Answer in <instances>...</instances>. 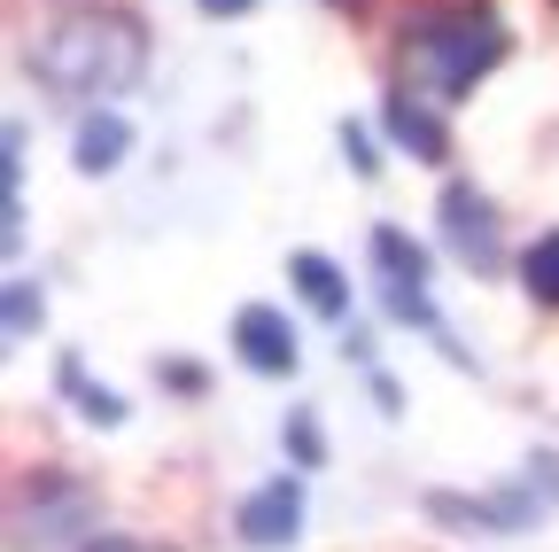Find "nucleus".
Here are the masks:
<instances>
[{"label":"nucleus","mask_w":559,"mask_h":552,"mask_svg":"<svg viewBox=\"0 0 559 552\" xmlns=\"http://www.w3.org/2000/svg\"><path fill=\"white\" fill-rule=\"evenodd\" d=\"M140 71H148V32H140V16L124 9H86L55 24L39 47H32V79L62 102H86V94H124L140 86Z\"/></svg>","instance_id":"nucleus-1"},{"label":"nucleus","mask_w":559,"mask_h":552,"mask_svg":"<svg viewBox=\"0 0 559 552\" xmlns=\"http://www.w3.org/2000/svg\"><path fill=\"white\" fill-rule=\"evenodd\" d=\"M506 47L513 39L498 24V9H481V0H443V9H419L404 24V71L436 102H466L506 62Z\"/></svg>","instance_id":"nucleus-2"},{"label":"nucleus","mask_w":559,"mask_h":552,"mask_svg":"<svg viewBox=\"0 0 559 552\" xmlns=\"http://www.w3.org/2000/svg\"><path fill=\"white\" fill-rule=\"evenodd\" d=\"M94 521V498H86V482H62V474H47V482H32V491L16 498V552H55V544H70Z\"/></svg>","instance_id":"nucleus-3"},{"label":"nucleus","mask_w":559,"mask_h":552,"mask_svg":"<svg viewBox=\"0 0 559 552\" xmlns=\"http://www.w3.org/2000/svg\"><path fill=\"white\" fill-rule=\"evenodd\" d=\"M443 242H451V257L466 272H498L506 265V234H498V211H489L481 187H466V179L443 187Z\"/></svg>","instance_id":"nucleus-4"},{"label":"nucleus","mask_w":559,"mask_h":552,"mask_svg":"<svg viewBox=\"0 0 559 552\" xmlns=\"http://www.w3.org/2000/svg\"><path fill=\"white\" fill-rule=\"evenodd\" d=\"M428 514L443 529H528V521H544V491H536V482H513V491H489V498L428 491Z\"/></svg>","instance_id":"nucleus-5"},{"label":"nucleus","mask_w":559,"mask_h":552,"mask_svg":"<svg viewBox=\"0 0 559 552\" xmlns=\"http://www.w3.org/2000/svg\"><path fill=\"white\" fill-rule=\"evenodd\" d=\"M234 351H241V366L264 374V381H288V374L304 366L296 334H288V312H272V304H241V312H234Z\"/></svg>","instance_id":"nucleus-6"},{"label":"nucleus","mask_w":559,"mask_h":552,"mask_svg":"<svg viewBox=\"0 0 559 552\" xmlns=\"http://www.w3.org/2000/svg\"><path fill=\"white\" fill-rule=\"evenodd\" d=\"M234 529H241V544H257V552L296 544V537H304V491H296L288 474L257 482V491L241 498V514H234Z\"/></svg>","instance_id":"nucleus-7"},{"label":"nucleus","mask_w":559,"mask_h":552,"mask_svg":"<svg viewBox=\"0 0 559 552\" xmlns=\"http://www.w3.org/2000/svg\"><path fill=\"white\" fill-rule=\"evenodd\" d=\"M381 117H389V132H396V141H404L419 164H443V156H451L443 117H436L428 102H419V94H389V109H381Z\"/></svg>","instance_id":"nucleus-8"},{"label":"nucleus","mask_w":559,"mask_h":552,"mask_svg":"<svg viewBox=\"0 0 559 552\" xmlns=\"http://www.w3.org/2000/svg\"><path fill=\"white\" fill-rule=\"evenodd\" d=\"M288 281H296V296H304L319 319H349V281H342V265H334V257L296 249V257H288Z\"/></svg>","instance_id":"nucleus-9"},{"label":"nucleus","mask_w":559,"mask_h":552,"mask_svg":"<svg viewBox=\"0 0 559 552\" xmlns=\"http://www.w3.org/2000/svg\"><path fill=\"white\" fill-rule=\"evenodd\" d=\"M124 149H132V125H124V117H86L70 156H79V172H117Z\"/></svg>","instance_id":"nucleus-10"},{"label":"nucleus","mask_w":559,"mask_h":552,"mask_svg":"<svg viewBox=\"0 0 559 552\" xmlns=\"http://www.w3.org/2000/svg\"><path fill=\"white\" fill-rule=\"evenodd\" d=\"M62 389L79 397V412H86L94 428H117V421H124V397H117L109 381H86V366H79V359H62Z\"/></svg>","instance_id":"nucleus-11"},{"label":"nucleus","mask_w":559,"mask_h":552,"mask_svg":"<svg viewBox=\"0 0 559 552\" xmlns=\"http://www.w3.org/2000/svg\"><path fill=\"white\" fill-rule=\"evenodd\" d=\"M521 289H528L536 304H551V312H559V234H544V242L521 257Z\"/></svg>","instance_id":"nucleus-12"},{"label":"nucleus","mask_w":559,"mask_h":552,"mask_svg":"<svg viewBox=\"0 0 559 552\" xmlns=\"http://www.w3.org/2000/svg\"><path fill=\"white\" fill-rule=\"evenodd\" d=\"M32 327H39V289L16 281V289H9V342H24Z\"/></svg>","instance_id":"nucleus-13"},{"label":"nucleus","mask_w":559,"mask_h":552,"mask_svg":"<svg viewBox=\"0 0 559 552\" xmlns=\"http://www.w3.org/2000/svg\"><path fill=\"white\" fill-rule=\"evenodd\" d=\"M288 451H296L304 467H319V459H326V444H319V421H311V412H288Z\"/></svg>","instance_id":"nucleus-14"},{"label":"nucleus","mask_w":559,"mask_h":552,"mask_svg":"<svg viewBox=\"0 0 559 552\" xmlns=\"http://www.w3.org/2000/svg\"><path fill=\"white\" fill-rule=\"evenodd\" d=\"M342 149H349V164H358V172H373V149H366L358 125H342Z\"/></svg>","instance_id":"nucleus-15"},{"label":"nucleus","mask_w":559,"mask_h":552,"mask_svg":"<svg viewBox=\"0 0 559 552\" xmlns=\"http://www.w3.org/2000/svg\"><path fill=\"white\" fill-rule=\"evenodd\" d=\"M86 552H140V544H132V537H94Z\"/></svg>","instance_id":"nucleus-16"},{"label":"nucleus","mask_w":559,"mask_h":552,"mask_svg":"<svg viewBox=\"0 0 559 552\" xmlns=\"http://www.w3.org/2000/svg\"><path fill=\"white\" fill-rule=\"evenodd\" d=\"M202 9H210V16H241V9H249V0H202Z\"/></svg>","instance_id":"nucleus-17"}]
</instances>
